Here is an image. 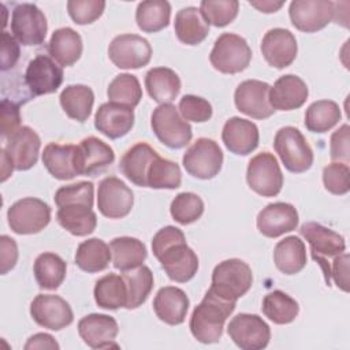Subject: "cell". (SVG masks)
I'll return each instance as SVG.
<instances>
[{
  "mask_svg": "<svg viewBox=\"0 0 350 350\" xmlns=\"http://www.w3.org/2000/svg\"><path fill=\"white\" fill-rule=\"evenodd\" d=\"M152 252L174 282L186 283L197 273L198 257L187 246L185 234L178 227L167 226L159 230L152 239Z\"/></svg>",
  "mask_w": 350,
  "mask_h": 350,
  "instance_id": "cell-1",
  "label": "cell"
},
{
  "mask_svg": "<svg viewBox=\"0 0 350 350\" xmlns=\"http://www.w3.org/2000/svg\"><path fill=\"white\" fill-rule=\"evenodd\" d=\"M237 302L216 295L211 288L190 316V332L201 343L209 345L220 340L227 317L234 312Z\"/></svg>",
  "mask_w": 350,
  "mask_h": 350,
  "instance_id": "cell-2",
  "label": "cell"
},
{
  "mask_svg": "<svg viewBox=\"0 0 350 350\" xmlns=\"http://www.w3.org/2000/svg\"><path fill=\"white\" fill-rule=\"evenodd\" d=\"M252 283L250 267L239 258H228L215 267L209 288L220 298L237 302L250 290Z\"/></svg>",
  "mask_w": 350,
  "mask_h": 350,
  "instance_id": "cell-3",
  "label": "cell"
},
{
  "mask_svg": "<svg viewBox=\"0 0 350 350\" xmlns=\"http://www.w3.org/2000/svg\"><path fill=\"white\" fill-rule=\"evenodd\" d=\"M273 148L290 172H305L313 164V150L297 127L286 126L279 129L273 138Z\"/></svg>",
  "mask_w": 350,
  "mask_h": 350,
  "instance_id": "cell-4",
  "label": "cell"
},
{
  "mask_svg": "<svg viewBox=\"0 0 350 350\" xmlns=\"http://www.w3.org/2000/svg\"><path fill=\"white\" fill-rule=\"evenodd\" d=\"M150 126L159 141L171 149L185 148L193 137L191 126L172 104L156 107L150 116Z\"/></svg>",
  "mask_w": 350,
  "mask_h": 350,
  "instance_id": "cell-5",
  "label": "cell"
},
{
  "mask_svg": "<svg viewBox=\"0 0 350 350\" xmlns=\"http://www.w3.org/2000/svg\"><path fill=\"white\" fill-rule=\"evenodd\" d=\"M252 60V49L247 41L234 33L220 34L211 51L209 62L215 70L223 74H238Z\"/></svg>",
  "mask_w": 350,
  "mask_h": 350,
  "instance_id": "cell-6",
  "label": "cell"
},
{
  "mask_svg": "<svg viewBox=\"0 0 350 350\" xmlns=\"http://www.w3.org/2000/svg\"><path fill=\"white\" fill-rule=\"evenodd\" d=\"M299 232L308 241L313 260L320 264L325 276L327 286H331L328 258L336 257L346 250L345 238L334 230L314 221L304 223L299 228Z\"/></svg>",
  "mask_w": 350,
  "mask_h": 350,
  "instance_id": "cell-7",
  "label": "cell"
},
{
  "mask_svg": "<svg viewBox=\"0 0 350 350\" xmlns=\"http://www.w3.org/2000/svg\"><path fill=\"white\" fill-rule=\"evenodd\" d=\"M339 3L328 0H294L290 3L288 15L293 26L304 33L324 29L331 21L338 23Z\"/></svg>",
  "mask_w": 350,
  "mask_h": 350,
  "instance_id": "cell-8",
  "label": "cell"
},
{
  "mask_svg": "<svg viewBox=\"0 0 350 350\" xmlns=\"http://www.w3.org/2000/svg\"><path fill=\"white\" fill-rule=\"evenodd\" d=\"M7 220L15 234H37L49 224L51 206L40 198L26 197L8 208Z\"/></svg>",
  "mask_w": 350,
  "mask_h": 350,
  "instance_id": "cell-9",
  "label": "cell"
},
{
  "mask_svg": "<svg viewBox=\"0 0 350 350\" xmlns=\"http://www.w3.org/2000/svg\"><path fill=\"white\" fill-rule=\"evenodd\" d=\"M182 164L191 176L204 180L212 179L221 170L223 152L216 141L202 137L187 148Z\"/></svg>",
  "mask_w": 350,
  "mask_h": 350,
  "instance_id": "cell-10",
  "label": "cell"
},
{
  "mask_svg": "<svg viewBox=\"0 0 350 350\" xmlns=\"http://www.w3.org/2000/svg\"><path fill=\"white\" fill-rule=\"evenodd\" d=\"M249 187L262 196L275 197L283 186V174L276 157L269 152H261L252 157L246 170Z\"/></svg>",
  "mask_w": 350,
  "mask_h": 350,
  "instance_id": "cell-11",
  "label": "cell"
},
{
  "mask_svg": "<svg viewBox=\"0 0 350 350\" xmlns=\"http://www.w3.org/2000/svg\"><path fill=\"white\" fill-rule=\"evenodd\" d=\"M11 31L22 45H40L46 37V18L36 4H16L11 15Z\"/></svg>",
  "mask_w": 350,
  "mask_h": 350,
  "instance_id": "cell-12",
  "label": "cell"
},
{
  "mask_svg": "<svg viewBox=\"0 0 350 350\" xmlns=\"http://www.w3.org/2000/svg\"><path fill=\"white\" fill-rule=\"evenodd\" d=\"M228 336L242 350L265 349L271 339L269 325L257 314L239 313L227 325Z\"/></svg>",
  "mask_w": 350,
  "mask_h": 350,
  "instance_id": "cell-13",
  "label": "cell"
},
{
  "mask_svg": "<svg viewBox=\"0 0 350 350\" xmlns=\"http://www.w3.org/2000/svg\"><path fill=\"white\" fill-rule=\"evenodd\" d=\"M108 56L118 68H141L150 62L152 46L138 34H120L111 41Z\"/></svg>",
  "mask_w": 350,
  "mask_h": 350,
  "instance_id": "cell-14",
  "label": "cell"
},
{
  "mask_svg": "<svg viewBox=\"0 0 350 350\" xmlns=\"http://www.w3.org/2000/svg\"><path fill=\"white\" fill-rule=\"evenodd\" d=\"M134 194L131 189L116 176L104 178L97 190V208L108 219H122L131 212Z\"/></svg>",
  "mask_w": 350,
  "mask_h": 350,
  "instance_id": "cell-15",
  "label": "cell"
},
{
  "mask_svg": "<svg viewBox=\"0 0 350 350\" xmlns=\"http://www.w3.org/2000/svg\"><path fill=\"white\" fill-rule=\"evenodd\" d=\"M33 320L48 329L60 331L68 327L74 320L70 304L59 295L38 294L30 304Z\"/></svg>",
  "mask_w": 350,
  "mask_h": 350,
  "instance_id": "cell-16",
  "label": "cell"
},
{
  "mask_svg": "<svg viewBox=\"0 0 350 350\" xmlns=\"http://www.w3.org/2000/svg\"><path fill=\"white\" fill-rule=\"evenodd\" d=\"M269 85L258 79H246L238 85L234 93V103L238 111L253 118L267 119L275 109L269 104Z\"/></svg>",
  "mask_w": 350,
  "mask_h": 350,
  "instance_id": "cell-17",
  "label": "cell"
},
{
  "mask_svg": "<svg viewBox=\"0 0 350 350\" xmlns=\"http://www.w3.org/2000/svg\"><path fill=\"white\" fill-rule=\"evenodd\" d=\"M25 81L33 96L51 94L60 88L63 70L52 57L37 55L26 67Z\"/></svg>",
  "mask_w": 350,
  "mask_h": 350,
  "instance_id": "cell-18",
  "label": "cell"
},
{
  "mask_svg": "<svg viewBox=\"0 0 350 350\" xmlns=\"http://www.w3.org/2000/svg\"><path fill=\"white\" fill-rule=\"evenodd\" d=\"M298 45L294 34L282 27L271 29L261 41V53L265 62L275 68L288 67L297 57Z\"/></svg>",
  "mask_w": 350,
  "mask_h": 350,
  "instance_id": "cell-19",
  "label": "cell"
},
{
  "mask_svg": "<svg viewBox=\"0 0 350 350\" xmlns=\"http://www.w3.org/2000/svg\"><path fill=\"white\" fill-rule=\"evenodd\" d=\"M81 339L92 349L119 347L115 338L119 334V325L112 316L92 313L82 317L78 323Z\"/></svg>",
  "mask_w": 350,
  "mask_h": 350,
  "instance_id": "cell-20",
  "label": "cell"
},
{
  "mask_svg": "<svg viewBox=\"0 0 350 350\" xmlns=\"http://www.w3.org/2000/svg\"><path fill=\"white\" fill-rule=\"evenodd\" d=\"M41 139L29 126H21L5 142L4 150L11 159L15 170L27 171L38 160Z\"/></svg>",
  "mask_w": 350,
  "mask_h": 350,
  "instance_id": "cell-21",
  "label": "cell"
},
{
  "mask_svg": "<svg viewBox=\"0 0 350 350\" xmlns=\"http://www.w3.org/2000/svg\"><path fill=\"white\" fill-rule=\"evenodd\" d=\"M257 230L267 238H278L298 226V212L288 202H272L257 215Z\"/></svg>",
  "mask_w": 350,
  "mask_h": 350,
  "instance_id": "cell-22",
  "label": "cell"
},
{
  "mask_svg": "<svg viewBox=\"0 0 350 350\" xmlns=\"http://www.w3.org/2000/svg\"><path fill=\"white\" fill-rule=\"evenodd\" d=\"M115 160L113 149L97 137L83 138L77 145L75 164L78 175H94Z\"/></svg>",
  "mask_w": 350,
  "mask_h": 350,
  "instance_id": "cell-23",
  "label": "cell"
},
{
  "mask_svg": "<svg viewBox=\"0 0 350 350\" xmlns=\"http://www.w3.org/2000/svg\"><path fill=\"white\" fill-rule=\"evenodd\" d=\"M134 126V111L130 107L104 103L94 115V127L111 139L124 137Z\"/></svg>",
  "mask_w": 350,
  "mask_h": 350,
  "instance_id": "cell-24",
  "label": "cell"
},
{
  "mask_svg": "<svg viewBox=\"0 0 350 350\" xmlns=\"http://www.w3.org/2000/svg\"><path fill=\"white\" fill-rule=\"evenodd\" d=\"M221 139L231 153L246 156L258 146V127L252 120L232 116L223 126Z\"/></svg>",
  "mask_w": 350,
  "mask_h": 350,
  "instance_id": "cell-25",
  "label": "cell"
},
{
  "mask_svg": "<svg viewBox=\"0 0 350 350\" xmlns=\"http://www.w3.org/2000/svg\"><path fill=\"white\" fill-rule=\"evenodd\" d=\"M309 90L306 83L294 74H287L276 79L269 88V104L276 111L298 109L308 100Z\"/></svg>",
  "mask_w": 350,
  "mask_h": 350,
  "instance_id": "cell-26",
  "label": "cell"
},
{
  "mask_svg": "<svg viewBox=\"0 0 350 350\" xmlns=\"http://www.w3.org/2000/svg\"><path fill=\"white\" fill-rule=\"evenodd\" d=\"M189 297L175 286L161 287L153 299V310L156 316L168 325H179L185 321L189 310Z\"/></svg>",
  "mask_w": 350,
  "mask_h": 350,
  "instance_id": "cell-27",
  "label": "cell"
},
{
  "mask_svg": "<svg viewBox=\"0 0 350 350\" xmlns=\"http://www.w3.org/2000/svg\"><path fill=\"white\" fill-rule=\"evenodd\" d=\"M157 154L159 153L146 142H138L127 149L126 153L122 156L119 168L131 183L139 187H148L146 172L150 163Z\"/></svg>",
  "mask_w": 350,
  "mask_h": 350,
  "instance_id": "cell-28",
  "label": "cell"
},
{
  "mask_svg": "<svg viewBox=\"0 0 350 350\" xmlns=\"http://www.w3.org/2000/svg\"><path fill=\"white\" fill-rule=\"evenodd\" d=\"M77 145H60L51 142L44 148L42 163L48 172L60 180H68L78 175L75 164Z\"/></svg>",
  "mask_w": 350,
  "mask_h": 350,
  "instance_id": "cell-29",
  "label": "cell"
},
{
  "mask_svg": "<svg viewBox=\"0 0 350 350\" xmlns=\"http://www.w3.org/2000/svg\"><path fill=\"white\" fill-rule=\"evenodd\" d=\"M82 38L71 27H60L55 30L48 42L51 57L62 67H70L77 63L82 55Z\"/></svg>",
  "mask_w": 350,
  "mask_h": 350,
  "instance_id": "cell-30",
  "label": "cell"
},
{
  "mask_svg": "<svg viewBox=\"0 0 350 350\" xmlns=\"http://www.w3.org/2000/svg\"><path fill=\"white\" fill-rule=\"evenodd\" d=\"M88 204H66L59 206L56 219L59 224L75 237H85L92 234L97 226V216Z\"/></svg>",
  "mask_w": 350,
  "mask_h": 350,
  "instance_id": "cell-31",
  "label": "cell"
},
{
  "mask_svg": "<svg viewBox=\"0 0 350 350\" xmlns=\"http://www.w3.org/2000/svg\"><path fill=\"white\" fill-rule=\"evenodd\" d=\"M145 88L150 98L156 103L171 104L180 92V79L168 67H154L145 75Z\"/></svg>",
  "mask_w": 350,
  "mask_h": 350,
  "instance_id": "cell-32",
  "label": "cell"
},
{
  "mask_svg": "<svg viewBox=\"0 0 350 350\" xmlns=\"http://www.w3.org/2000/svg\"><path fill=\"white\" fill-rule=\"evenodd\" d=\"M175 34L186 45L201 44L209 33V25L204 19L200 8L185 7L175 15Z\"/></svg>",
  "mask_w": 350,
  "mask_h": 350,
  "instance_id": "cell-33",
  "label": "cell"
},
{
  "mask_svg": "<svg viewBox=\"0 0 350 350\" xmlns=\"http://www.w3.org/2000/svg\"><path fill=\"white\" fill-rule=\"evenodd\" d=\"M273 262L284 275H295L306 265V247L295 235L279 241L273 249Z\"/></svg>",
  "mask_w": 350,
  "mask_h": 350,
  "instance_id": "cell-34",
  "label": "cell"
},
{
  "mask_svg": "<svg viewBox=\"0 0 350 350\" xmlns=\"http://www.w3.org/2000/svg\"><path fill=\"white\" fill-rule=\"evenodd\" d=\"M109 247L112 264L122 272L141 267L148 256L145 243L133 237H118L111 241Z\"/></svg>",
  "mask_w": 350,
  "mask_h": 350,
  "instance_id": "cell-35",
  "label": "cell"
},
{
  "mask_svg": "<svg viewBox=\"0 0 350 350\" xmlns=\"http://www.w3.org/2000/svg\"><path fill=\"white\" fill-rule=\"evenodd\" d=\"M60 105L70 119L85 122L92 113L94 93L86 85H68L59 96Z\"/></svg>",
  "mask_w": 350,
  "mask_h": 350,
  "instance_id": "cell-36",
  "label": "cell"
},
{
  "mask_svg": "<svg viewBox=\"0 0 350 350\" xmlns=\"http://www.w3.org/2000/svg\"><path fill=\"white\" fill-rule=\"evenodd\" d=\"M111 247L100 238H90L79 243L75 252V264L88 273L104 271L111 261Z\"/></svg>",
  "mask_w": 350,
  "mask_h": 350,
  "instance_id": "cell-37",
  "label": "cell"
},
{
  "mask_svg": "<svg viewBox=\"0 0 350 350\" xmlns=\"http://www.w3.org/2000/svg\"><path fill=\"white\" fill-rule=\"evenodd\" d=\"M66 261L56 253H41L33 265L34 278L42 290H56L66 279Z\"/></svg>",
  "mask_w": 350,
  "mask_h": 350,
  "instance_id": "cell-38",
  "label": "cell"
},
{
  "mask_svg": "<svg viewBox=\"0 0 350 350\" xmlns=\"http://www.w3.org/2000/svg\"><path fill=\"white\" fill-rule=\"evenodd\" d=\"M96 304L108 310H116L126 308L127 304V288L123 276L116 273H108L100 278L93 290Z\"/></svg>",
  "mask_w": 350,
  "mask_h": 350,
  "instance_id": "cell-39",
  "label": "cell"
},
{
  "mask_svg": "<svg viewBox=\"0 0 350 350\" xmlns=\"http://www.w3.org/2000/svg\"><path fill=\"white\" fill-rule=\"evenodd\" d=\"M171 4L165 0H148L137 5L135 22L145 33H156L168 26Z\"/></svg>",
  "mask_w": 350,
  "mask_h": 350,
  "instance_id": "cell-40",
  "label": "cell"
},
{
  "mask_svg": "<svg viewBox=\"0 0 350 350\" xmlns=\"http://www.w3.org/2000/svg\"><path fill=\"white\" fill-rule=\"evenodd\" d=\"M261 310L275 324H290L299 313L298 302L282 290H273L262 298Z\"/></svg>",
  "mask_w": 350,
  "mask_h": 350,
  "instance_id": "cell-41",
  "label": "cell"
},
{
  "mask_svg": "<svg viewBox=\"0 0 350 350\" xmlns=\"http://www.w3.org/2000/svg\"><path fill=\"white\" fill-rule=\"evenodd\" d=\"M127 288L126 309H137L149 297L153 288V273L149 267L141 265L122 273Z\"/></svg>",
  "mask_w": 350,
  "mask_h": 350,
  "instance_id": "cell-42",
  "label": "cell"
},
{
  "mask_svg": "<svg viewBox=\"0 0 350 350\" xmlns=\"http://www.w3.org/2000/svg\"><path fill=\"white\" fill-rule=\"evenodd\" d=\"M340 107L332 100L312 103L305 112V127L312 133H325L339 123Z\"/></svg>",
  "mask_w": 350,
  "mask_h": 350,
  "instance_id": "cell-43",
  "label": "cell"
},
{
  "mask_svg": "<svg viewBox=\"0 0 350 350\" xmlns=\"http://www.w3.org/2000/svg\"><path fill=\"white\" fill-rule=\"evenodd\" d=\"M182 183L180 167L168 159L156 156L146 172V186L152 189H178Z\"/></svg>",
  "mask_w": 350,
  "mask_h": 350,
  "instance_id": "cell-44",
  "label": "cell"
},
{
  "mask_svg": "<svg viewBox=\"0 0 350 350\" xmlns=\"http://www.w3.org/2000/svg\"><path fill=\"white\" fill-rule=\"evenodd\" d=\"M107 96L109 103L134 108L142 98V88L135 75L124 72L116 75L111 81L107 89Z\"/></svg>",
  "mask_w": 350,
  "mask_h": 350,
  "instance_id": "cell-45",
  "label": "cell"
},
{
  "mask_svg": "<svg viewBox=\"0 0 350 350\" xmlns=\"http://www.w3.org/2000/svg\"><path fill=\"white\" fill-rule=\"evenodd\" d=\"M171 216L179 224H191L204 213V201L200 196L191 191L179 193L171 202Z\"/></svg>",
  "mask_w": 350,
  "mask_h": 350,
  "instance_id": "cell-46",
  "label": "cell"
},
{
  "mask_svg": "<svg viewBox=\"0 0 350 350\" xmlns=\"http://www.w3.org/2000/svg\"><path fill=\"white\" fill-rule=\"evenodd\" d=\"M239 11L237 0H202L200 3V12L208 25L224 27L231 23Z\"/></svg>",
  "mask_w": 350,
  "mask_h": 350,
  "instance_id": "cell-47",
  "label": "cell"
},
{
  "mask_svg": "<svg viewBox=\"0 0 350 350\" xmlns=\"http://www.w3.org/2000/svg\"><path fill=\"white\" fill-rule=\"evenodd\" d=\"M55 204L63 206L66 204H88L93 206L94 201V186L92 182L81 180L68 186H63L56 190L55 193Z\"/></svg>",
  "mask_w": 350,
  "mask_h": 350,
  "instance_id": "cell-48",
  "label": "cell"
},
{
  "mask_svg": "<svg viewBox=\"0 0 350 350\" xmlns=\"http://www.w3.org/2000/svg\"><path fill=\"white\" fill-rule=\"evenodd\" d=\"M350 170L346 163H331L323 170L324 187L335 194L343 196L350 190Z\"/></svg>",
  "mask_w": 350,
  "mask_h": 350,
  "instance_id": "cell-49",
  "label": "cell"
},
{
  "mask_svg": "<svg viewBox=\"0 0 350 350\" xmlns=\"http://www.w3.org/2000/svg\"><path fill=\"white\" fill-rule=\"evenodd\" d=\"M105 10L103 0H70L67 1V11L70 18L77 25H89L97 21Z\"/></svg>",
  "mask_w": 350,
  "mask_h": 350,
  "instance_id": "cell-50",
  "label": "cell"
},
{
  "mask_svg": "<svg viewBox=\"0 0 350 350\" xmlns=\"http://www.w3.org/2000/svg\"><path fill=\"white\" fill-rule=\"evenodd\" d=\"M178 111L185 120H190L196 123L208 122L213 113L211 103L194 94H185L179 100Z\"/></svg>",
  "mask_w": 350,
  "mask_h": 350,
  "instance_id": "cell-51",
  "label": "cell"
},
{
  "mask_svg": "<svg viewBox=\"0 0 350 350\" xmlns=\"http://www.w3.org/2000/svg\"><path fill=\"white\" fill-rule=\"evenodd\" d=\"M21 127L19 105L8 98L1 100V137L8 139Z\"/></svg>",
  "mask_w": 350,
  "mask_h": 350,
  "instance_id": "cell-52",
  "label": "cell"
},
{
  "mask_svg": "<svg viewBox=\"0 0 350 350\" xmlns=\"http://www.w3.org/2000/svg\"><path fill=\"white\" fill-rule=\"evenodd\" d=\"M349 124H342L332 133L329 141V153L332 160L349 163Z\"/></svg>",
  "mask_w": 350,
  "mask_h": 350,
  "instance_id": "cell-53",
  "label": "cell"
},
{
  "mask_svg": "<svg viewBox=\"0 0 350 350\" xmlns=\"http://www.w3.org/2000/svg\"><path fill=\"white\" fill-rule=\"evenodd\" d=\"M334 278L335 284L343 290L349 291V254L342 253L334 257L332 265H329V278Z\"/></svg>",
  "mask_w": 350,
  "mask_h": 350,
  "instance_id": "cell-54",
  "label": "cell"
},
{
  "mask_svg": "<svg viewBox=\"0 0 350 350\" xmlns=\"http://www.w3.org/2000/svg\"><path fill=\"white\" fill-rule=\"evenodd\" d=\"M19 59V45L10 33H1V70L12 68Z\"/></svg>",
  "mask_w": 350,
  "mask_h": 350,
  "instance_id": "cell-55",
  "label": "cell"
},
{
  "mask_svg": "<svg viewBox=\"0 0 350 350\" xmlns=\"http://www.w3.org/2000/svg\"><path fill=\"white\" fill-rule=\"evenodd\" d=\"M0 256H1V275L11 271L18 261V246L15 239L8 235L0 237Z\"/></svg>",
  "mask_w": 350,
  "mask_h": 350,
  "instance_id": "cell-56",
  "label": "cell"
},
{
  "mask_svg": "<svg viewBox=\"0 0 350 350\" xmlns=\"http://www.w3.org/2000/svg\"><path fill=\"white\" fill-rule=\"evenodd\" d=\"M25 349L26 350H30V349H59V343L55 340V338L49 334H44V332H40V334H34L31 335L26 345H25Z\"/></svg>",
  "mask_w": 350,
  "mask_h": 350,
  "instance_id": "cell-57",
  "label": "cell"
},
{
  "mask_svg": "<svg viewBox=\"0 0 350 350\" xmlns=\"http://www.w3.org/2000/svg\"><path fill=\"white\" fill-rule=\"evenodd\" d=\"M249 4L254 8H257L261 12L265 14H271V12H276L283 4L284 1H269V0H262V1H249Z\"/></svg>",
  "mask_w": 350,
  "mask_h": 350,
  "instance_id": "cell-58",
  "label": "cell"
},
{
  "mask_svg": "<svg viewBox=\"0 0 350 350\" xmlns=\"http://www.w3.org/2000/svg\"><path fill=\"white\" fill-rule=\"evenodd\" d=\"M1 160H3V167H1V174H3V176H1V180L4 182V180L12 174V170H14L15 167H14L11 159L8 157L7 152L4 150V148H1Z\"/></svg>",
  "mask_w": 350,
  "mask_h": 350,
  "instance_id": "cell-59",
  "label": "cell"
}]
</instances>
